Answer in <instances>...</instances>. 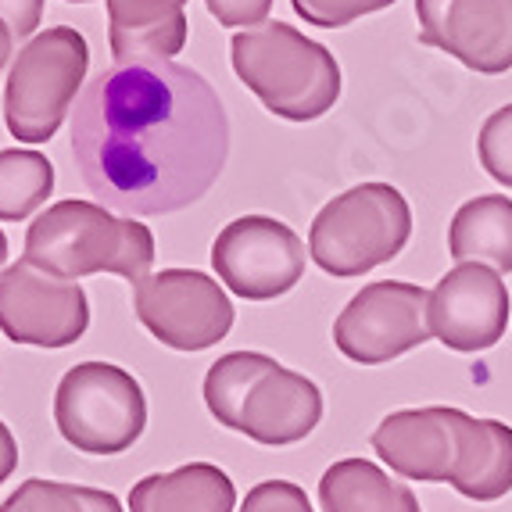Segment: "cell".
<instances>
[{
  "label": "cell",
  "mask_w": 512,
  "mask_h": 512,
  "mask_svg": "<svg viewBox=\"0 0 512 512\" xmlns=\"http://www.w3.org/2000/svg\"><path fill=\"white\" fill-rule=\"evenodd\" d=\"M72 158L86 190L122 215H169L212 190L230 158V119L180 61H119L83 86Z\"/></svg>",
  "instance_id": "1"
},
{
  "label": "cell",
  "mask_w": 512,
  "mask_h": 512,
  "mask_svg": "<svg viewBox=\"0 0 512 512\" xmlns=\"http://www.w3.org/2000/svg\"><path fill=\"white\" fill-rule=\"evenodd\" d=\"M205 405L219 427L269 448L305 441L323 419V391L262 351H230L212 362Z\"/></svg>",
  "instance_id": "2"
},
{
  "label": "cell",
  "mask_w": 512,
  "mask_h": 512,
  "mask_svg": "<svg viewBox=\"0 0 512 512\" xmlns=\"http://www.w3.org/2000/svg\"><path fill=\"white\" fill-rule=\"evenodd\" d=\"M26 258L43 273L72 283L111 273L137 287L151 276L154 237L137 219H119L104 205L69 197L33 219L26 233Z\"/></svg>",
  "instance_id": "3"
},
{
  "label": "cell",
  "mask_w": 512,
  "mask_h": 512,
  "mask_svg": "<svg viewBox=\"0 0 512 512\" xmlns=\"http://www.w3.org/2000/svg\"><path fill=\"white\" fill-rule=\"evenodd\" d=\"M233 72L276 119L312 122L341 97V65L323 43L287 22L240 29L230 40Z\"/></svg>",
  "instance_id": "4"
},
{
  "label": "cell",
  "mask_w": 512,
  "mask_h": 512,
  "mask_svg": "<svg viewBox=\"0 0 512 512\" xmlns=\"http://www.w3.org/2000/svg\"><path fill=\"white\" fill-rule=\"evenodd\" d=\"M412 237V208L391 183H359L333 197L312 219L308 255L337 280L362 276L391 262Z\"/></svg>",
  "instance_id": "5"
},
{
  "label": "cell",
  "mask_w": 512,
  "mask_h": 512,
  "mask_svg": "<svg viewBox=\"0 0 512 512\" xmlns=\"http://www.w3.org/2000/svg\"><path fill=\"white\" fill-rule=\"evenodd\" d=\"M90 47L72 26H51L18 51L4 86V122L22 144H47L72 111Z\"/></svg>",
  "instance_id": "6"
},
{
  "label": "cell",
  "mask_w": 512,
  "mask_h": 512,
  "mask_svg": "<svg viewBox=\"0 0 512 512\" xmlns=\"http://www.w3.org/2000/svg\"><path fill=\"white\" fill-rule=\"evenodd\" d=\"M58 434L83 455H122L147 427L144 387L122 366L79 362L54 394Z\"/></svg>",
  "instance_id": "7"
},
{
  "label": "cell",
  "mask_w": 512,
  "mask_h": 512,
  "mask_svg": "<svg viewBox=\"0 0 512 512\" xmlns=\"http://www.w3.org/2000/svg\"><path fill=\"white\" fill-rule=\"evenodd\" d=\"M430 337V291L402 280L362 287L333 323L337 351L359 366H384Z\"/></svg>",
  "instance_id": "8"
},
{
  "label": "cell",
  "mask_w": 512,
  "mask_h": 512,
  "mask_svg": "<svg viewBox=\"0 0 512 512\" xmlns=\"http://www.w3.org/2000/svg\"><path fill=\"white\" fill-rule=\"evenodd\" d=\"M133 312L172 351H205L233 326V301L197 269H162L133 287Z\"/></svg>",
  "instance_id": "9"
},
{
  "label": "cell",
  "mask_w": 512,
  "mask_h": 512,
  "mask_svg": "<svg viewBox=\"0 0 512 512\" xmlns=\"http://www.w3.org/2000/svg\"><path fill=\"white\" fill-rule=\"evenodd\" d=\"M212 265L226 291L244 301H273L305 276V244L269 215H240L222 226L212 244Z\"/></svg>",
  "instance_id": "10"
},
{
  "label": "cell",
  "mask_w": 512,
  "mask_h": 512,
  "mask_svg": "<svg viewBox=\"0 0 512 512\" xmlns=\"http://www.w3.org/2000/svg\"><path fill=\"white\" fill-rule=\"evenodd\" d=\"M90 326V301L79 283L43 273L18 258L0 273V330L15 344L69 348Z\"/></svg>",
  "instance_id": "11"
},
{
  "label": "cell",
  "mask_w": 512,
  "mask_h": 512,
  "mask_svg": "<svg viewBox=\"0 0 512 512\" xmlns=\"http://www.w3.org/2000/svg\"><path fill=\"white\" fill-rule=\"evenodd\" d=\"M419 43L480 76L512 69V0H416Z\"/></svg>",
  "instance_id": "12"
},
{
  "label": "cell",
  "mask_w": 512,
  "mask_h": 512,
  "mask_svg": "<svg viewBox=\"0 0 512 512\" xmlns=\"http://www.w3.org/2000/svg\"><path fill=\"white\" fill-rule=\"evenodd\" d=\"M509 291L502 273L480 262H459L430 291V333L452 351H487L505 337Z\"/></svg>",
  "instance_id": "13"
},
{
  "label": "cell",
  "mask_w": 512,
  "mask_h": 512,
  "mask_svg": "<svg viewBox=\"0 0 512 512\" xmlns=\"http://www.w3.org/2000/svg\"><path fill=\"white\" fill-rule=\"evenodd\" d=\"M373 452L391 473L419 484H448L459 459V409H402L380 419L373 430Z\"/></svg>",
  "instance_id": "14"
},
{
  "label": "cell",
  "mask_w": 512,
  "mask_h": 512,
  "mask_svg": "<svg viewBox=\"0 0 512 512\" xmlns=\"http://www.w3.org/2000/svg\"><path fill=\"white\" fill-rule=\"evenodd\" d=\"M108 43L119 61H172L183 51L190 22L187 0H104Z\"/></svg>",
  "instance_id": "15"
},
{
  "label": "cell",
  "mask_w": 512,
  "mask_h": 512,
  "mask_svg": "<svg viewBox=\"0 0 512 512\" xmlns=\"http://www.w3.org/2000/svg\"><path fill=\"white\" fill-rule=\"evenodd\" d=\"M448 484L473 502H498L512 491V427L459 409V459Z\"/></svg>",
  "instance_id": "16"
},
{
  "label": "cell",
  "mask_w": 512,
  "mask_h": 512,
  "mask_svg": "<svg viewBox=\"0 0 512 512\" xmlns=\"http://www.w3.org/2000/svg\"><path fill=\"white\" fill-rule=\"evenodd\" d=\"M233 480L212 462H187L180 470L151 473L129 491V512H233Z\"/></svg>",
  "instance_id": "17"
},
{
  "label": "cell",
  "mask_w": 512,
  "mask_h": 512,
  "mask_svg": "<svg viewBox=\"0 0 512 512\" xmlns=\"http://www.w3.org/2000/svg\"><path fill=\"white\" fill-rule=\"evenodd\" d=\"M323 512H423L412 487L369 459H341L319 480Z\"/></svg>",
  "instance_id": "18"
},
{
  "label": "cell",
  "mask_w": 512,
  "mask_h": 512,
  "mask_svg": "<svg viewBox=\"0 0 512 512\" xmlns=\"http://www.w3.org/2000/svg\"><path fill=\"white\" fill-rule=\"evenodd\" d=\"M448 251L455 262H480L495 273H512V197L484 194L466 201L448 230Z\"/></svg>",
  "instance_id": "19"
},
{
  "label": "cell",
  "mask_w": 512,
  "mask_h": 512,
  "mask_svg": "<svg viewBox=\"0 0 512 512\" xmlns=\"http://www.w3.org/2000/svg\"><path fill=\"white\" fill-rule=\"evenodd\" d=\"M54 190V165L47 154L29 147L0 151V219L18 222L29 219Z\"/></svg>",
  "instance_id": "20"
},
{
  "label": "cell",
  "mask_w": 512,
  "mask_h": 512,
  "mask_svg": "<svg viewBox=\"0 0 512 512\" xmlns=\"http://www.w3.org/2000/svg\"><path fill=\"white\" fill-rule=\"evenodd\" d=\"M0 512H122V502L111 491H97V487L29 477L0 505Z\"/></svg>",
  "instance_id": "21"
},
{
  "label": "cell",
  "mask_w": 512,
  "mask_h": 512,
  "mask_svg": "<svg viewBox=\"0 0 512 512\" xmlns=\"http://www.w3.org/2000/svg\"><path fill=\"white\" fill-rule=\"evenodd\" d=\"M477 151L487 176L498 180L502 187H512V104L491 111L484 119L477 137Z\"/></svg>",
  "instance_id": "22"
},
{
  "label": "cell",
  "mask_w": 512,
  "mask_h": 512,
  "mask_svg": "<svg viewBox=\"0 0 512 512\" xmlns=\"http://www.w3.org/2000/svg\"><path fill=\"white\" fill-rule=\"evenodd\" d=\"M394 0H291V8L298 18H305L308 26L319 29H344L351 22H359L362 15L391 8Z\"/></svg>",
  "instance_id": "23"
},
{
  "label": "cell",
  "mask_w": 512,
  "mask_h": 512,
  "mask_svg": "<svg viewBox=\"0 0 512 512\" xmlns=\"http://www.w3.org/2000/svg\"><path fill=\"white\" fill-rule=\"evenodd\" d=\"M240 512H312L308 495L291 480H262L248 491Z\"/></svg>",
  "instance_id": "24"
},
{
  "label": "cell",
  "mask_w": 512,
  "mask_h": 512,
  "mask_svg": "<svg viewBox=\"0 0 512 512\" xmlns=\"http://www.w3.org/2000/svg\"><path fill=\"white\" fill-rule=\"evenodd\" d=\"M205 8L226 29H255L265 26L273 0H205Z\"/></svg>",
  "instance_id": "25"
},
{
  "label": "cell",
  "mask_w": 512,
  "mask_h": 512,
  "mask_svg": "<svg viewBox=\"0 0 512 512\" xmlns=\"http://www.w3.org/2000/svg\"><path fill=\"white\" fill-rule=\"evenodd\" d=\"M43 18V0H0V22L15 40H29Z\"/></svg>",
  "instance_id": "26"
},
{
  "label": "cell",
  "mask_w": 512,
  "mask_h": 512,
  "mask_svg": "<svg viewBox=\"0 0 512 512\" xmlns=\"http://www.w3.org/2000/svg\"><path fill=\"white\" fill-rule=\"evenodd\" d=\"M15 466H18V441L8 430V423L0 419V484L15 473Z\"/></svg>",
  "instance_id": "27"
},
{
  "label": "cell",
  "mask_w": 512,
  "mask_h": 512,
  "mask_svg": "<svg viewBox=\"0 0 512 512\" xmlns=\"http://www.w3.org/2000/svg\"><path fill=\"white\" fill-rule=\"evenodd\" d=\"M11 51H15V36H11V29L0 22V72H4V65L11 61Z\"/></svg>",
  "instance_id": "28"
},
{
  "label": "cell",
  "mask_w": 512,
  "mask_h": 512,
  "mask_svg": "<svg viewBox=\"0 0 512 512\" xmlns=\"http://www.w3.org/2000/svg\"><path fill=\"white\" fill-rule=\"evenodd\" d=\"M8 262V237H4V233H0V265Z\"/></svg>",
  "instance_id": "29"
},
{
  "label": "cell",
  "mask_w": 512,
  "mask_h": 512,
  "mask_svg": "<svg viewBox=\"0 0 512 512\" xmlns=\"http://www.w3.org/2000/svg\"><path fill=\"white\" fill-rule=\"evenodd\" d=\"M69 4H86V0H69Z\"/></svg>",
  "instance_id": "30"
}]
</instances>
